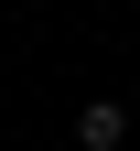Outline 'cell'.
<instances>
[{"label":"cell","instance_id":"6da1fadb","mask_svg":"<svg viewBox=\"0 0 140 151\" xmlns=\"http://www.w3.org/2000/svg\"><path fill=\"white\" fill-rule=\"evenodd\" d=\"M75 140H86V151H129V108H118V97H86V108H75Z\"/></svg>","mask_w":140,"mask_h":151}]
</instances>
